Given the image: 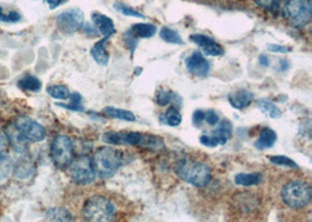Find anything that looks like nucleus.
Masks as SVG:
<instances>
[{
	"label": "nucleus",
	"mask_w": 312,
	"mask_h": 222,
	"mask_svg": "<svg viewBox=\"0 0 312 222\" xmlns=\"http://www.w3.org/2000/svg\"><path fill=\"white\" fill-rule=\"evenodd\" d=\"M45 2L48 4L49 9L54 10V9H56V7H59V6L63 5V4H66L67 2H68V0H45Z\"/></svg>",
	"instance_id": "obj_43"
},
{
	"label": "nucleus",
	"mask_w": 312,
	"mask_h": 222,
	"mask_svg": "<svg viewBox=\"0 0 312 222\" xmlns=\"http://www.w3.org/2000/svg\"><path fill=\"white\" fill-rule=\"evenodd\" d=\"M256 5L272 14L281 13L284 11L285 0H255Z\"/></svg>",
	"instance_id": "obj_23"
},
{
	"label": "nucleus",
	"mask_w": 312,
	"mask_h": 222,
	"mask_svg": "<svg viewBox=\"0 0 312 222\" xmlns=\"http://www.w3.org/2000/svg\"><path fill=\"white\" fill-rule=\"evenodd\" d=\"M93 166L96 175L101 178H111L119 170L123 164V156L115 147L104 146L100 147L94 157L91 158Z\"/></svg>",
	"instance_id": "obj_2"
},
{
	"label": "nucleus",
	"mask_w": 312,
	"mask_h": 222,
	"mask_svg": "<svg viewBox=\"0 0 312 222\" xmlns=\"http://www.w3.org/2000/svg\"><path fill=\"white\" fill-rule=\"evenodd\" d=\"M205 116H206V112L203 110H196L193 114V123L194 125H200L201 123L205 121Z\"/></svg>",
	"instance_id": "obj_40"
},
{
	"label": "nucleus",
	"mask_w": 312,
	"mask_h": 222,
	"mask_svg": "<svg viewBox=\"0 0 312 222\" xmlns=\"http://www.w3.org/2000/svg\"><path fill=\"white\" fill-rule=\"evenodd\" d=\"M47 216L53 222H72V215L63 208H52L47 212Z\"/></svg>",
	"instance_id": "obj_28"
},
{
	"label": "nucleus",
	"mask_w": 312,
	"mask_h": 222,
	"mask_svg": "<svg viewBox=\"0 0 312 222\" xmlns=\"http://www.w3.org/2000/svg\"><path fill=\"white\" fill-rule=\"evenodd\" d=\"M283 13L288 17L292 26L297 28L306 26L312 17L311 0H288L285 2Z\"/></svg>",
	"instance_id": "obj_6"
},
{
	"label": "nucleus",
	"mask_w": 312,
	"mask_h": 222,
	"mask_svg": "<svg viewBox=\"0 0 312 222\" xmlns=\"http://www.w3.org/2000/svg\"><path fill=\"white\" fill-rule=\"evenodd\" d=\"M47 93L56 100H68L70 97V91L66 86L62 84H54L47 88Z\"/></svg>",
	"instance_id": "obj_27"
},
{
	"label": "nucleus",
	"mask_w": 312,
	"mask_h": 222,
	"mask_svg": "<svg viewBox=\"0 0 312 222\" xmlns=\"http://www.w3.org/2000/svg\"><path fill=\"white\" fill-rule=\"evenodd\" d=\"M83 32L86 34H89V35H96L97 33V30L93 26H90V25H84L83 27Z\"/></svg>",
	"instance_id": "obj_44"
},
{
	"label": "nucleus",
	"mask_w": 312,
	"mask_h": 222,
	"mask_svg": "<svg viewBox=\"0 0 312 222\" xmlns=\"http://www.w3.org/2000/svg\"><path fill=\"white\" fill-rule=\"evenodd\" d=\"M21 20V14L17 11H9V12H5V10L0 6V21L2 23H18V21Z\"/></svg>",
	"instance_id": "obj_32"
},
{
	"label": "nucleus",
	"mask_w": 312,
	"mask_h": 222,
	"mask_svg": "<svg viewBox=\"0 0 312 222\" xmlns=\"http://www.w3.org/2000/svg\"><path fill=\"white\" fill-rule=\"evenodd\" d=\"M200 143L203 144V145L207 146V147H215L218 146V144H216V142L214 140V138L211 135H203L200 137Z\"/></svg>",
	"instance_id": "obj_39"
},
{
	"label": "nucleus",
	"mask_w": 312,
	"mask_h": 222,
	"mask_svg": "<svg viewBox=\"0 0 312 222\" xmlns=\"http://www.w3.org/2000/svg\"><path fill=\"white\" fill-rule=\"evenodd\" d=\"M260 63L262 66H269V60L265 55H261L260 56Z\"/></svg>",
	"instance_id": "obj_45"
},
{
	"label": "nucleus",
	"mask_w": 312,
	"mask_h": 222,
	"mask_svg": "<svg viewBox=\"0 0 312 222\" xmlns=\"http://www.w3.org/2000/svg\"><path fill=\"white\" fill-rule=\"evenodd\" d=\"M173 94L171 93V91L169 90H159L157 95H155V102H157L158 105H161V107H165V105H168L170 102H171Z\"/></svg>",
	"instance_id": "obj_36"
},
{
	"label": "nucleus",
	"mask_w": 312,
	"mask_h": 222,
	"mask_svg": "<svg viewBox=\"0 0 312 222\" xmlns=\"http://www.w3.org/2000/svg\"><path fill=\"white\" fill-rule=\"evenodd\" d=\"M271 163H274L275 165H278V166H284L289 168H298V165H297L295 161L292 159H290L289 157L285 156H272L269 157Z\"/></svg>",
	"instance_id": "obj_33"
},
{
	"label": "nucleus",
	"mask_w": 312,
	"mask_h": 222,
	"mask_svg": "<svg viewBox=\"0 0 312 222\" xmlns=\"http://www.w3.org/2000/svg\"><path fill=\"white\" fill-rule=\"evenodd\" d=\"M103 142L111 144V145H124V132H116V131H108L103 133Z\"/></svg>",
	"instance_id": "obj_30"
},
{
	"label": "nucleus",
	"mask_w": 312,
	"mask_h": 222,
	"mask_svg": "<svg viewBox=\"0 0 312 222\" xmlns=\"http://www.w3.org/2000/svg\"><path fill=\"white\" fill-rule=\"evenodd\" d=\"M105 41L106 39H103V40L96 42L90 51V54L95 60V62L100 66H106L109 62V54L105 49Z\"/></svg>",
	"instance_id": "obj_18"
},
{
	"label": "nucleus",
	"mask_w": 312,
	"mask_h": 222,
	"mask_svg": "<svg viewBox=\"0 0 312 222\" xmlns=\"http://www.w3.org/2000/svg\"><path fill=\"white\" fill-rule=\"evenodd\" d=\"M13 168V161L9 156L0 154V180L5 179Z\"/></svg>",
	"instance_id": "obj_31"
},
{
	"label": "nucleus",
	"mask_w": 312,
	"mask_h": 222,
	"mask_svg": "<svg viewBox=\"0 0 312 222\" xmlns=\"http://www.w3.org/2000/svg\"><path fill=\"white\" fill-rule=\"evenodd\" d=\"M177 174L187 184L205 187L212 178V170L207 164L194 159H184L177 166Z\"/></svg>",
	"instance_id": "obj_1"
},
{
	"label": "nucleus",
	"mask_w": 312,
	"mask_h": 222,
	"mask_svg": "<svg viewBox=\"0 0 312 222\" xmlns=\"http://www.w3.org/2000/svg\"><path fill=\"white\" fill-rule=\"evenodd\" d=\"M283 202L292 209H300L309 205L312 198V189L309 182L291 180L284 184L281 191Z\"/></svg>",
	"instance_id": "obj_4"
},
{
	"label": "nucleus",
	"mask_w": 312,
	"mask_h": 222,
	"mask_svg": "<svg viewBox=\"0 0 312 222\" xmlns=\"http://www.w3.org/2000/svg\"><path fill=\"white\" fill-rule=\"evenodd\" d=\"M235 184L239 186H244V187H249V186L258 185L262 181V174L260 173H239L235 175Z\"/></svg>",
	"instance_id": "obj_22"
},
{
	"label": "nucleus",
	"mask_w": 312,
	"mask_h": 222,
	"mask_svg": "<svg viewBox=\"0 0 312 222\" xmlns=\"http://www.w3.org/2000/svg\"><path fill=\"white\" fill-rule=\"evenodd\" d=\"M5 132H6L5 135L7 137V139H9V143L12 145L16 152H19V153L26 152L28 142L20 135V132L16 129V126L13 125V123L11 125H9V128L6 129Z\"/></svg>",
	"instance_id": "obj_14"
},
{
	"label": "nucleus",
	"mask_w": 312,
	"mask_h": 222,
	"mask_svg": "<svg viewBox=\"0 0 312 222\" xmlns=\"http://www.w3.org/2000/svg\"><path fill=\"white\" fill-rule=\"evenodd\" d=\"M186 68L189 73L198 77H206L211 70V65L207 59L199 52H194L185 61Z\"/></svg>",
	"instance_id": "obj_10"
},
{
	"label": "nucleus",
	"mask_w": 312,
	"mask_h": 222,
	"mask_svg": "<svg viewBox=\"0 0 312 222\" xmlns=\"http://www.w3.org/2000/svg\"><path fill=\"white\" fill-rule=\"evenodd\" d=\"M32 170H33V166L28 161H21L20 164H18L14 173L18 178H27L32 173Z\"/></svg>",
	"instance_id": "obj_35"
},
{
	"label": "nucleus",
	"mask_w": 312,
	"mask_h": 222,
	"mask_svg": "<svg viewBox=\"0 0 312 222\" xmlns=\"http://www.w3.org/2000/svg\"><path fill=\"white\" fill-rule=\"evenodd\" d=\"M19 87L25 91H31V93H38L41 89V81L38 77L26 75L19 81Z\"/></svg>",
	"instance_id": "obj_24"
},
{
	"label": "nucleus",
	"mask_w": 312,
	"mask_h": 222,
	"mask_svg": "<svg viewBox=\"0 0 312 222\" xmlns=\"http://www.w3.org/2000/svg\"><path fill=\"white\" fill-rule=\"evenodd\" d=\"M268 51L272 53H288L289 48H286L285 46L281 45H268Z\"/></svg>",
	"instance_id": "obj_42"
},
{
	"label": "nucleus",
	"mask_w": 312,
	"mask_h": 222,
	"mask_svg": "<svg viewBox=\"0 0 312 222\" xmlns=\"http://www.w3.org/2000/svg\"><path fill=\"white\" fill-rule=\"evenodd\" d=\"M276 140H277V135H276L274 130H271L270 128H264L262 129L260 136H258L254 145L258 150H265L274 146Z\"/></svg>",
	"instance_id": "obj_16"
},
{
	"label": "nucleus",
	"mask_w": 312,
	"mask_h": 222,
	"mask_svg": "<svg viewBox=\"0 0 312 222\" xmlns=\"http://www.w3.org/2000/svg\"><path fill=\"white\" fill-rule=\"evenodd\" d=\"M161 118H162V122H164L165 124H168L170 126H178L183 121L182 114H180V112L178 111V109L175 107L169 108Z\"/></svg>",
	"instance_id": "obj_25"
},
{
	"label": "nucleus",
	"mask_w": 312,
	"mask_h": 222,
	"mask_svg": "<svg viewBox=\"0 0 312 222\" xmlns=\"http://www.w3.org/2000/svg\"><path fill=\"white\" fill-rule=\"evenodd\" d=\"M254 100V95L253 93H250L249 90L246 89H241L237 91H234V93L229 94L228 101L230 105L233 108L237 109V110H243L244 108H247L251 102Z\"/></svg>",
	"instance_id": "obj_13"
},
{
	"label": "nucleus",
	"mask_w": 312,
	"mask_h": 222,
	"mask_svg": "<svg viewBox=\"0 0 312 222\" xmlns=\"http://www.w3.org/2000/svg\"><path fill=\"white\" fill-rule=\"evenodd\" d=\"M129 31L136 39H148L155 34L157 27L152 24H134Z\"/></svg>",
	"instance_id": "obj_17"
},
{
	"label": "nucleus",
	"mask_w": 312,
	"mask_h": 222,
	"mask_svg": "<svg viewBox=\"0 0 312 222\" xmlns=\"http://www.w3.org/2000/svg\"><path fill=\"white\" fill-rule=\"evenodd\" d=\"M161 38L168 44L173 45H184V40L180 37L179 33L170 27H163L161 30Z\"/></svg>",
	"instance_id": "obj_26"
},
{
	"label": "nucleus",
	"mask_w": 312,
	"mask_h": 222,
	"mask_svg": "<svg viewBox=\"0 0 312 222\" xmlns=\"http://www.w3.org/2000/svg\"><path fill=\"white\" fill-rule=\"evenodd\" d=\"M233 133V126L232 123L227 119H223L219 123V126L216 128L214 131L212 132V137L214 138L218 145H225L228 142Z\"/></svg>",
	"instance_id": "obj_15"
},
{
	"label": "nucleus",
	"mask_w": 312,
	"mask_h": 222,
	"mask_svg": "<svg viewBox=\"0 0 312 222\" xmlns=\"http://www.w3.org/2000/svg\"><path fill=\"white\" fill-rule=\"evenodd\" d=\"M139 147H143V149L151 151H162L164 150L165 144L164 140H163L161 137L147 135V133H141V140Z\"/></svg>",
	"instance_id": "obj_19"
},
{
	"label": "nucleus",
	"mask_w": 312,
	"mask_h": 222,
	"mask_svg": "<svg viewBox=\"0 0 312 222\" xmlns=\"http://www.w3.org/2000/svg\"><path fill=\"white\" fill-rule=\"evenodd\" d=\"M205 121H206L209 125H216L219 121V115L216 114L214 110H209L206 112V116H205Z\"/></svg>",
	"instance_id": "obj_38"
},
{
	"label": "nucleus",
	"mask_w": 312,
	"mask_h": 222,
	"mask_svg": "<svg viewBox=\"0 0 312 222\" xmlns=\"http://www.w3.org/2000/svg\"><path fill=\"white\" fill-rule=\"evenodd\" d=\"M91 19H93L95 28L103 35L104 39H109L111 35L116 33L115 24H113V21L109 17H106L100 12H94L91 14Z\"/></svg>",
	"instance_id": "obj_12"
},
{
	"label": "nucleus",
	"mask_w": 312,
	"mask_h": 222,
	"mask_svg": "<svg viewBox=\"0 0 312 222\" xmlns=\"http://www.w3.org/2000/svg\"><path fill=\"white\" fill-rule=\"evenodd\" d=\"M190 40L199 46L203 52L209 56H221L225 54V49L218 44L214 39L207 37L205 34H193L190 37Z\"/></svg>",
	"instance_id": "obj_11"
},
{
	"label": "nucleus",
	"mask_w": 312,
	"mask_h": 222,
	"mask_svg": "<svg viewBox=\"0 0 312 222\" xmlns=\"http://www.w3.org/2000/svg\"><path fill=\"white\" fill-rule=\"evenodd\" d=\"M70 103L69 104H59L60 107L69 109L73 111H83L82 103H81V96L77 93L70 94Z\"/></svg>",
	"instance_id": "obj_34"
},
{
	"label": "nucleus",
	"mask_w": 312,
	"mask_h": 222,
	"mask_svg": "<svg viewBox=\"0 0 312 222\" xmlns=\"http://www.w3.org/2000/svg\"><path fill=\"white\" fill-rule=\"evenodd\" d=\"M51 158L53 164L60 170L69 167L74 159V146L68 136L58 135L51 145Z\"/></svg>",
	"instance_id": "obj_5"
},
{
	"label": "nucleus",
	"mask_w": 312,
	"mask_h": 222,
	"mask_svg": "<svg viewBox=\"0 0 312 222\" xmlns=\"http://www.w3.org/2000/svg\"><path fill=\"white\" fill-rule=\"evenodd\" d=\"M69 175L79 185L91 184L96 177L93 161L87 156L75 158L69 165Z\"/></svg>",
	"instance_id": "obj_7"
},
{
	"label": "nucleus",
	"mask_w": 312,
	"mask_h": 222,
	"mask_svg": "<svg viewBox=\"0 0 312 222\" xmlns=\"http://www.w3.org/2000/svg\"><path fill=\"white\" fill-rule=\"evenodd\" d=\"M103 112L110 118H116V119H120V121H126V122L136 121V116H134L133 112H131L129 110H124V109L106 107L104 108Z\"/></svg>",
	"instance_id": "obj_20"
},
{
	"label": "nucleus",
	"mask_w": 312,
	"mask_h": 222,
	"mask_svg": "<svg viewBox=\"0 0 312 222\" xmlns=\"http://www.w3.org/2000/svg\"><path fill=\"white\" fill-rule=\"evenodd\" d=\"M10 143L5 133H0V154H3L9 147Z\"/></svg>",
	"instance_id": "obj_41"
},
{
	"label": "nucleus",
	"mask_w": 312,
	"mask_h": 222,
	"mask_svg": "<svg viewBox=\"0 0 312 222\" xmlns=\"http://www.w3.org/2000/svg\"><path fill=\"white\" fill-rule=\"evenodd\" d=\"M256 105H257V108L263 112V114H267L269 117H271V118L281 117V115H282L281 109H279L275 103H272L271 101L261 98V100L256 101Z\"/></svg>",
	"instance_id": "obj_21"
},
{
	"label": "nucleus",
	"mask_w": 312,
	"mask_h": 222,
	"mask_svg": "<svg viewBox=\"0 0 312 222\" xmlns=\"http://www.w3.org/2000/svg\"><path fill=\"white\" fill-rule=\"evenodd\" d=\"M84 14L80 9H70L56 17V26L63 34H74L83 26Z\"/></svg>",
	"instance_id": "obj_9"
},
{
	"label": "nucleus",
	"mask_w": 312,
	"mask_h": 222,
	"mask_svg": "<svg viewBox=\"0 0 312 222\" xmlns=\"http://www.w3.org/2000/svg\"><path fill=\"white\" fill-rule=\"evenodd\" d=\"M113 9H115L117 12H119L120 14L126 17H133V18H139V19H144L145 16L143 13L138 12L137 10L132 9V7L125 5V4L120 3V2H116L113 4Z\"/></svg>",
	"instance_id": "obj_29"
},
{
	"label": "nucleus",
	"mask_w": 312,
	"mask_h": 222,
	"mask_svg": "<svg viewBox=\"0 0 312 222\" xmlns=\"http://www.w3.org/2000/svg\"><path fill=\"white\" fill-rule=\"evenodd\" d=\"M13 125L27 142H42L46 137V130L40 123L27 116H20L13 122Z\"/></svg>",
	"instance_id": "obj_8"
},
{
	"label": "nucleus",
	"mask_w": 312,
	"mask_h": 222,
	"mask_svg": "<svg viewBox=\"0 0 312 222\" xmlns=\"http://www.w3.org/2000/svg\"><path fill=\"white\" fill-rule=\"evenodd\" d=\"M137 40L138 39H136L133 37L132 34L130 33V31H127L125 34H124V42H125V46L127 48H130V51L133 53L134 49H136V45H137Z\"/></svg>",
	"instance_id": "obj_37"
},
{
	"label": "nucleus",
	"mask_w": 312,
	"mask_h": 222,
	"mask_svg": "<svg viewBox=\"0 0 312 222\" xmlns=\"http://www.w3.org/2000/svg\"><path fill=\"white\" fill-rule=\"evenodd\" d=\"M82 216L84 222H113L115 205L103 195H94L84 202Z\"/></svg>",
	"instance_id": "obj_3"
}]
</instances>
